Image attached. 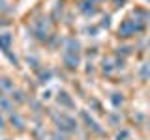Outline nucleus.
Returning <instances> with one entry per match:
<instances>
[{
  "instance_id": "obj_1",
  "label": "nucleus",
  "mask_w": 150,
  "mask_h": 140,
  "mask_svg": "<svg viewBox=\"0 0 150 140\" xmlns=\"http://www.w3.org/2000/svg\"><path fill=\"white\" fill-rule=\"evenodd\" d=\"M9 41H11L9 34H2V36H0V45L4 47V50H6V52H8V49H9Z\"/></svg>"
},
{
  "instance_id": "obj_2",
  "label": "nucleus",
  "mask_w": 150,
  "mask_h": 140,
  "mask_svg": "<svg viewBox=\"0 0 150 140\" xmlns=\"http://www.w3.org/2000/svg\"><path fill=\"white\" fill-rule=\"evenodd\" d=\"M2 88H11V82H9V78H2Z\"/></svg>"
},
{
  "instance_id": "obj_3",
  "label": "nucleus",
  "mask_w": 150,
  "mask_h": 140,
  "mask_svg": "<svg viewBox=\"0 0 150 140\" xmlns=\"http://www.w3.org/2000/svg\"><path fill=\"white\" fill-rule=\"evenodd\" d=\"M0 127H4V120L2 118H0Z\"/></svg>"
},
{
  "instance_id": "obj_4",
  "label": "nucleus",
  "mask_w": 150,
  "mask_h": 140,
  "mask_svg": "<svg viewBox=\"0 0 150 140\" xmlns=\"http://www.w3.org/2000/svg\"><path fill=\"white\" fill-rule=\"evenodd\" d=\"M56 140H64V138H62V136H56Z\"/></svg>"
}]
</instances>
